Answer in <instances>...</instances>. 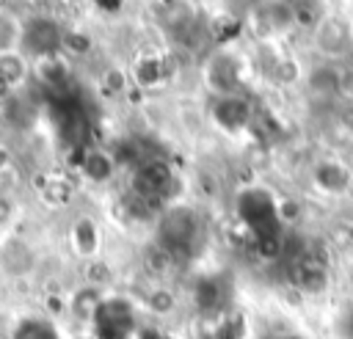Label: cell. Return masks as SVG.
<instances>
[{
  "instance_id": "3957f363",
  "label": "cell",
  "mask_w": 353,
  "mask_h": 339,
  "mask_svg": "<svg viewBox=\"0 0 353 339\" xmlns=\"http://www.w3.org/2000/svg\"><path fill=\"white\" fill-rule=\"evenodd\" d=\"M19 41H22V50L25 52H30V55H36V58L44 61V58H52L55 50L63 44V30H61V25L55 19L36 17V19H30L25 25Z\"/></svg>"
},
{
  "instance_id": "277c9868",
  "label": "cell",
  "mask_w": 353,
  "mask_h": 339,
  "mask_svg": "<svg viewBox=\"0 0 353 339\" xmlns=\"http://www.w3.org/2000/svg\"><path fill=\"white\" fill-rule=\"evenodd\" d=\"M132 187H135V196L143 198V201L163 198L168 193V187H171V171H168V165L160 163V160L141 163V168L135 171Z\"/></svg>"
},
{
  "instance_id": "8992f818",
  "label": "cell",
  "mask_w": 353,
  "mask_h": 339,
  "mask_svg": "<svg viewBox=\"0 0 353 339\" xmlns=\"http://www.w3.org/2000/svg\"><path fill=\"white\" fill-rule=\"evenodd\" d=\"M212 116H215V121H218L221 127H226V130H240V127H245V124H248L251 110H248V105H245L240 96L223 94V96L215 102Z\"/></svg>"
},
{
  "instance_id": "6da1fadb",
  "label": "cell",
  "mask_w": 353,
  "mask_h": 339,
  "mask_svg": "<svg viewBox=\"0 0 353 339\" xmlns=\"http://www.w3.org/2000/svg\"><path fill=\"white\" fill-rule=\"evenodd\" d=\"M196 234H199V220L190 209L185 207H176V209H168L160 220V243L171 256H182V254H190L193 243H196Z\"/></svg>"
},
{
  "instance_id": "9c48e42d",
  "label": "cell",
  "mask_w": 353,
  "mask_h": 339,
  "mask_svg": "<svg viewBox=\"0 0 353 339\" xmlns=\"http://www.w3.org/2000/svg\"><path fill=\"white\" fill-rule=\"evenodd\" d=\"M80 171H83V176L91 179V182H108V179L113 176V171H116V160H113L110 154L94 149V152H85V154L80 157Z\"/></svg>"
},
{
  "instance_id": "7a4b0ae2",
  "label": "cell",
  "mask_w": 353,
  "mask_h": 339,
  "mask_svg": "<svg viewBox=\"0 0 353 339\" xmlns=\"http://www.w3.org/2000/svg\"><path fill=\"white\" fill-rule=\"evenodd\" d=\"M240 215L256 234V240L279 237V204L265 190H248L240 196Z\"/></svg>"
},
{
  "instance_id": "52a82bcc",
  "label": "cell",
  "mask_w": 353,
  "mask_h": 339,
  "mask_svg": "<svg viewBox=\"0 0 353 339\" xmlns=\"http://www.w3.org/2000/svg\"><path fill=\"white\" fill-rule=\"evenodd\" d=\"M102 292L97 289V287H80L72 298H69V311H72V317L74 320H80V322H94L97 320V314H99V309H102Z\"/></svg>"
},
{
  "instance_id": "7c38bea8",
  "label": "cell",
  "mask_w": 353,
  "mask_h": 339,
  "mask_svg": "<svg viewBox=\"0 0 353 339\" xmlns=\"http://www.w3.org/2000/svg\"><path fill=\"white\" fill-rule=\"evenodd\" d=\"M146 309L154 311V314H171L176 309V298H174V292H168L163 287L160 289H152L146 295Z\"/></svg>"
},
{
  "instance_id": "9a60e30c",
  "label": "cell",
  "mask_w": 353,
  "mask_h": 339,
  "mask_svg": "<svg viewBox=\"0 0 353 339\" xmlns=\"http://www.w3.org/2000/svg\"><path fill=\"white\" fill-rule=\"evenodd\" d=\"M97 3H99L105 11H116V8L121 6V0H97Z\"/></svg>"
},
{
  "instance_id": "5b68a950",
  "label": "cell",
  "mask_w": 353,
  "mask_h": 339,
  "mask_svg": "<svg viewBox=\"0 0 353 339\" xmlns=\"http://www.w3.org/2000/svg\"><path fill=\"white\" fill-rule=\"evenodd\" d=\"M292 281H295L298 289H306V292L325 289V284H328L325 262H320L314 254H301L292 262Z\"/></svg>"
},
{
  "instance_id": "8fae6325",
  "label": "cell",
  "mask_w": 353,
  "mask_h": 339,
  "mask_svg": "<svg viewBox=\"0 0 353 339\" xmlns=\"http://www.w3.org/2000/svg\"><path fill=\"white\" fill-rule=\"evenodd\" d=\"M25 66H22V58L14 55V52H0V85H11L22 77Z\"/></svg>"
},
{
  "instance_id": "5bb4252c",
  "label": "cell",
  "mask_w": 353,
  "mask_h": 339,
  "mask_svg": "<svg viewBox=\"0 0 353 339\" xmlns=\"http://www.w3.org/2000/svg\"><path fill=\"white\" fill-rule=\"evenodd\" d=\"M66 306H69V300H61V298H47V311H50V314H61Z\"/></svg>"
},
{
  "instance_id": "30bf717a",
  "label": "cell",
  "mask_w": 353,
  "mask_h": 339,
  "mask_svg": "<svg viewBox=\"0 0 353 339\" xmlns=\"http://www.w3.org/2000/svg\"><path fill=\"white\" fill-rule=\"evenodd\" d=\"M72 243H74V251L83 254V256H91L99 245V232L97 226L88 220V218H80L74 226H72Z\"/></svg>"
},
{
  "instance_id": "e0dca14e",
  "label": "cell",
  "mask_w": 353,
  "mask_h": 339,
  "mask_svg": "<svg viewBox=\"0 0 353 339\" xmlns=\"http://www.w3.org/2000/svg\"><path fill=\"white\" fill-rule=\"evenodd\" d=\"M345 278H347V284L353 287V259L347 262V267H345Z\"/></svg>"
},
{
  "instance_id": "4fadbf2b",
  "label": "cell",
  "mask_w": 353,
  "mask_h": 339,
  "mask_svg": "<svg viewBox=\"0 0 353 339\" xmlns=\"http://www.w3.org/2000/svg\"><path fill=\"white\" fill-rule=\"evenodd\" d=\"M17 39H22V30H17L14 17H8V14L0 11V52H8V47Z\"/></svg>"
},
{
  "instance_id": "2e32d148",
  "label": "cell",
  "mask_w": 353,
  "mask_h": 339,
  "mask_svg": "<svg viewBox=\"0 0 353 339\" xmlns=\"http://www.w3.org/2000/svg\"><path fill=\"white\" fill-rule=\"evenodd\" d=\"M8 163H11V157H8V152L0 146V171H6V168H8Z\"/></svg>"
},
{
  "instance_id": "ba28073f",
  "label": "cell",
  "mask_w": 353,
  "mask_h": 339,
  "mask_svg": "<svg viewBox=\"0 0 353 339\" xmlns=\"http://www.w3.org/2000/svg\"><path fill=\"white\" fill-rule=\"evenodd\" d=\"M314 182L320 190L325 193H342L350 187V171L342 165V163H334V160H325L314 168Z\"/></svg>"
}]
</instances>
